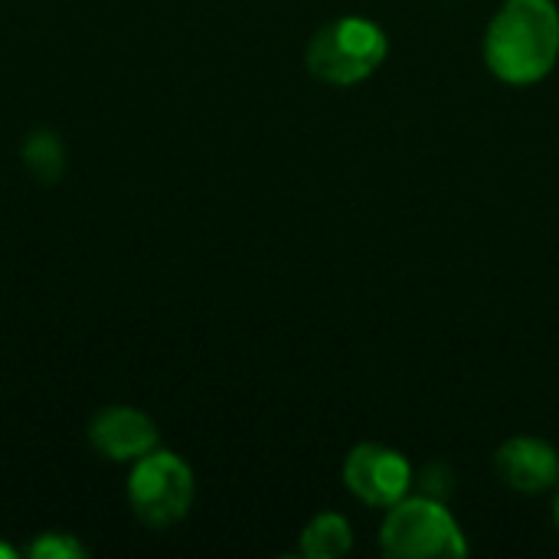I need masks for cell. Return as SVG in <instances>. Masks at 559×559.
<instances>
[{"mask_svg":"<svg viewBox=\"0 0 559 559\" xmlns=\"http://www.w3.org/2000/svg\"><path fill=\"white\" fill-rule=\"evenodd\" d=\"M16 557V550L13 547H7V544H0V559H13Z\"/></svg>","mask_w":559,"mask_h":559,"instance_id":"11","label":"cell"},{"mask_svg":"<svg viewBox=\"0 0 559 559\" xmlns=\"http://www.w3.org/2000/svg\"><path fill=\"white\" fill-rule=\"evenodd\" d=\"M485 62L508 85H534L559 62L554 0H504L485 29Z\"/></svg>","mask_w":559,"mask_h":559,"instance_id":"1","label":"cell"},{"mask_svg":"<svg viewBox=\"0 0 559 559\" xmlns=\"http://www.w3.org/2000/svg\"><path fill=\"white\" fill-rule=\"evenodd\" d=\"M354 547V531L347 518L324 511L318 514L305 531H301V554L308 559H337L350 554Z\"/></svg>","mask_w":559,"mask_h":559,"instance_id":"8","label":"cell"},{"mask_svg":"<svg viewBox=\"0 0 559 559\" xmlns=\"http://www.w3.org/2000/svg\"><path fill=\"white\" fill-rule=\"evenodd\" d=\"M344 485L370 508H393L413 488V465L390 445L364 442L344 459Z\"/></svg>","mask_w":559,"mask_h":559,"instance_id":"5","label":"cell"},{"mask_svg":"<svg viewBox=\"0 0 559 559\" xmlns=\"http://www.w3.org/2000/svg\"><path fill=\"white\" fill-rule=\"evenodd\" d=\"M33 559H82L85 557V547L72 537V534H62V531H52V534H39L29 550Z\"/></svg>","mask_w":559,"mask_h":559,"instance_id":"9","label":"cell"},{"mask_svg":"<svg viewBox=\"0 0 559 559\" xmlns=\"http://www.w3.org/2000/svg\"><path fill=\"white\" fill-rule=\"evenodd\" d=\"M386 33L370 16H337L324 23L305 49V66L318 82L357 85L386 59Z\"/></svg>","mask_w":559,"mask_h":559,"instance_id":"2","label":"cell"},{"mask_svg":"<svg viewBox=\"0 0 559 559\" xmlns=\"http://www.w3.org/2000/svg\"><path fill=\"white\" fill-rule=\"evenodd\" d=\"M554 514H557V527H559V495H557V504H554Z\"/></svg>","mask_w":559,"mask_h":559,"instance_id":"12","label":"cell"},{"mask_svg":"<svg viewBox=\"0 0 559 559\" xmlns=\"http://www.w3.org/2000/svg\"><path fill=\"white\" fill-rule=\"evenodd\" d=\"M383 554L396 559L465 557L468 544L459 521L432 498H403L390 508L380 531Z\"/></svg>","mask_w":559,"mask_h":559,"instance_id":"3","label":"cell"},{"mask_svg":"<svg viewBox=\"0 0 559 559\" xmlns=\"http://www.w3.org/2000/svg\"><path fill=\"white\" fill-rule=\"evenodd\" d=\"M495 475L518 495H544L559 481L557 449L534 436L508 439L495 455Z\"/></svg>","mask_w":559,"mask_h":559,"instance_id":"7","label":"cell"},{"mask_svg":"<svg viewBox=\"0 0 559 559\" xmlns=\"http://www.w3.org/2000/svg\"><path fill=\"white\" fill-rule=\"evenodd\" d=\"M193 472L190 465L167 452L154 449L144 459L131 462V478H128V501L131 511L141 524L147 527H174L177 521L187 518L193 504Z\"/></svg>","mask_w":559,"mask_h":559,"instance_id":"4","label":"cell"},{"mask_svg":"<svg viewBox=\"0 0 559 559\" xmlns=\"http://www.w3.org/2000/svg\"><path fill=\"white\" fill-rule=\"evenodd\" d=\"M92 449L108 462H138L160 445L154 419L134 406H108L88 423Z\"/></svg>","mask_w":559,"mask_h":559,"instance_id":"6","label":"cell"},{"mask_svg":"<svg viewBox=\"0 0 559 559\" xmlns=\"http://www.w3.org/2000/svg\"><path fill=\"white\" fill-rule=\"evenodd\" d=\"M26 164L33 167V170H43V167H59L62 164V154H59V144H56V138L52 134H43V138H33L29 144H26Z\"/></svg>","mask_w":559,"mask_h":559,"instance_id":"10","label":"cell"}]
</instances>
